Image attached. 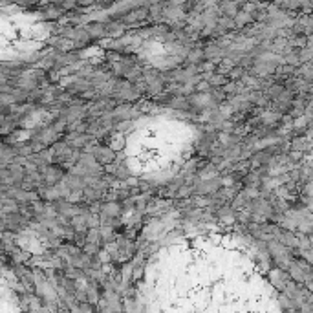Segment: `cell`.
Here are the masks:
<instances>
[{
  "label": "cell",
  "instance_id": "cell-1",
  "mask_svg": "<svg viewBox=\"0 0 313 313\" xmlns=\"http://www.w3.org/2000/svg\"><path fill=\"white\" fill-rule=\"evenodd\" d=\"M92 156L99 165H112L117 161V152L110 145H97L92 148Z\"/></svg>",
  "mask_w": 313,
  "mask_h": 313
},
{
  "label": "cell",
  "instance_id": "cell-2",
  "mask_svg": "<svg viewBox=\"0 0 313 313\" xmlns=\"http://www.w3.org/2000/svg\"><path fill=\"white\" fill-rule=\"evenodd\" d=\"M244 75H246V68H244V66H238V68H233L229 72V79L231 81H240Z\"/></svg>",
  "mask_w": 313,
  "mask_h": 313
}]
</instances>
